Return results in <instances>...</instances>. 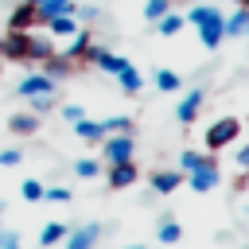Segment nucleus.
<instances>
[{"mask_svg": "<svg viewBox=\"0 0 249 249\" xmlns=\"http://www.w3.org/2000/svg\"><path fill=\"white\" fill-rule=\"evenodd\" d=\"M16 163H23V152L19 148H4L0 152V167H16Z\"/></svg>", "mask_w": 249, "mask_h": 249, "instance_id": "32", "label": "nucleus"}, {"mask_svg": "<svg viewBox=\"0 0 249 249\" xmlns=\"http://www.w3.org/2000/svg\"><path fill=\"white\" fill-rule=\"evenodd\" d=\"M43 74H47L51 82L70 78V74H74V62H70L66 54H58V51H54V54H47V58H43Z\"/></svg>", "mask_w": 249, "mask_h": 249, "instance_id": "12", "label": "nucleus"}, {"mask_svg": "<svg viewBox=\"0 0 249 249\" xmlns=\"http://www.w3.org/2000/svg\"><path fill=\"white\" fill-rule=\"evenodd\" d=\"M124 249H148V245H124Z\"/></svg>", "mask_w": 249, "mask_h": 249, "instance_id": "39", "label": "nucleus"}, {"mask_svg": "<svg viewBox=\"0 0 249 249\" xmlns=\"http://www.w3.org/2000/svg\"><path fill=\"white\" fill-rule=\"evenodd\" d=\"M66 233H70L66 222H47V226L39 230V245H43V249H54L58 241H66Z\"/></svg>", "mask_w": 249, "mask_h": 249, "instance_id": "16", "label": "nucleus"}, {"mask_svg": "<svg viewBox=\"0 0 249 249\" xmlns=\"http://www.w3.org/2000/svg\"><path fill=\"white\" fill-rule=\"evenodd\" d=\"M202 101H206V89H187V97L175 105V121H179V124H191V121L198 117Z\"/></svg>", "mask_w": 249, "mask_h": 249, "instance_id": "6", "label": "nucleus"}, {"mask_svg": "<svg viewBox=\"0 0 249 249\" xmlns=\"http://www.w3.org/2000/svg\"><path fill=\"white\" fill-rule=\"evenodd\" d=\"M74 19H89L93 23L97 19V8H74Z\"/></svg>", "mask_w": 249, "mask_h": 249, "instance_id": "36", "label": "nucleus"}, {"mask_svg": "<svg viewBox=\"0 0 249 249\" xmlns=\"http://www.w3.org/2000/svg\"><path fill=\"white\" fill-rule=\"evenodd\" d=\"M171 12V0H144V19L148 23H156L160 16H167Z\"/></svg>", "mask_w": 249, "mask_h": 249, "instance_id": "28", "label": "nucleus"}, {"mask_svg": "<svg viewBox=\"0 0 249 249\" xmlns=\"http://www.w3.org/2000/svg\"><path fill=\"white\" fill-rule=\"evenodd\" d=\"M245 35H249V27H245Z\"/></svg>", "mask_w": 249, "mask_h": 249, "instance_id": "41", "label": "nucleus"}, {"mask_svg": "<svg viewBox=\"0 0 249 249\" xmlns=\"http://www.w3.org/2000/svg\"><path fill=\"white\" fill-rule=\"evenodd\" d=\"M222 27H226V35H245V27H249V8L230 12V16L222 19Z\"/></svg>", "mask_w": 249, "mask_h": 249, "instance_id": "23", "label": "nucleus"}, {"mask_svg": "<svg viewBox=\"0 0 249 249\" xmlns=\"http://www.w3.org/2000/svg\"><path fill=\"white\" fill-rule=\"evenodd\" d=\"M0 249H19V233L16 230H0Z\"/></svg>", "mask_w": 249, "mask_h": 249, "instance_id": "33", "label": "nucleus"}, {"mask_svg": "<svg viewBox=\"0 0 249 249\" xmlns=\"http://www.w3.org/2000/svg\"><path fill=\"white\" fill-rule=\"evenodd\" d=\"M132 183H136V163H132V160L109 163V187H113V191H124V187H132Z\"/></svg>", "mask_w": 249, "mask_h": 249, "instance_id": "10", "label": "nucleus"}, {"mask_svg": "<svg viewBox=\"0 0 249 249\" xmlns=\"http://www.w3.org/2000/svg\"><path fill=\"white\" fill-rule=\"evenodd\" d=\"M35 4V16H39V23H47V19H54V16H74V0H31Z\"/></svg>", "mask_w": 249, "mask_h": 249, "instance_id": "7", "label": "nucleus"}, {"mask_svg": "<svg viewBox=\"0 0 249 249\" xmlns=\"http://www.w3.org/2000/svg\"><path fill=\"white\" fill-rule=\"evenodd\" d=\"M47 202H70V187H43Z\"/></svg>", "mask_w": 249, "mask_h": 249, "instance_id": "31", "label": "nucleus"}, {"mask_svg": "<svg viewBox=\"0 0 249 249\" xmlns=\"http://www.w3.org/2000/svg\"><path fill=\"white\" fill-rule=\"evenodd\" d=\"M8 128H12L16 136H35V132H39V117H35V113H12V117H8Z\"/></svg>", "mask_w": 249, "mask_h": 249, "instance_id": "14", "label": "nucleus"}, {"mask_svg": "<svg viewBox=\"0 0 249 249\" xmlns=\"http://www.w3.org/2000/svg\"><path fill=\"white\" fill-rule=\"evenodd\" d=\"M0 214H4V202H0Z\"/></svg>", "mask_w": 249, "mask_h": 249, "instance_id": "40", "label": "nucleus"}, {"mask_svg": "<svg viewBox=\"0 0 249 249\" xmlns=\"http://www.w3.org/2000/svg\"><path fill=\"white\" fill-rule=\"evenodd\" d=\"M35 23H39V16H35V4H31V0L16 4V12L8 16V31H31Z\"/></svg>", "mask_w": 249, "mask_h": 249, "instance_id": "8", "label": "nucleus"}, {"mask_svg": "<svg viewBox=\"0 0 249 249\" xmlns=\"http://www.w3.org/2000/svg\"><path fill=\"white\" fill-rule=\"evenodd\" d=\"M31 101V113H47V109H54V93H39V97H27Z\"/></svg>", "mask_w": 249, "mask_h": 249, "instance_id": "30", "label": "nucleus"}, {"mask_svg": "<svg viewBox=\"0 0 249 249\" xmlns=\"http://www.w3.org/2000/svg\"><path fill=\"white\" fill-rule=\"evenodd\" d=\"M19 198L23 202H43V183L39 179H23L19 183Z\"/></svg>", "mask_w": 249, "mask_h": 249, "instance_id": "27", "label": "nucleus"}, {"mask_svg": "<svg viewBox=\"0 0 249 249\" xmlns=\"http://www.w3.org/2000/svg\"><path fill=\"white\" fill-rule=\"evenodd\" d=\"M0 43H4V39H0Z\"/></svg>", "mask_w": 249, "mask_h": 249, "instance_id": "42", "label": "nucleus"}, {"mask_svg": "<svg viewBox=\"0 0 249 249\" xmlns=\"http://www.w3.org/2000/svg\"><path fill=\"white\" fill-rule=\"evenodd\" d=\"M222 19H226V16H214V19L198 23V39H202V47H206V51H218V43L226 39V27H222Z\"/></svg>", "mask_w": 249, "mask_h": 249, "instance_id": "9", "label": "nucleus"}, {"mask_svg": "<svg viewBox=\"0 0 249 249\" xmlns=\"http://www.w3.org/2000/svg\"><path fill=\"white\" fill-rule=\"evenodd\" d=\"M183 86V78L175 74V70H156V89H163V93H175Z\"/></svg>", "mask_w": 249, "mask_h": 249, "instance_id": "26", "label": "nucleus"}, {"mask_svg": "<svg viewBox=\"0 0 249 249\" xmlns=\"http://www.w3.org/2000/svg\"><path fill=\"white\" fill-rule=\"evenodd\" d=\"M237 8H249V0H237Z\"/></svg>", "mask_w": 249, "mask_h": 249, "instance_id": "38", "label": "nucleus"}, {"mask_svg": "<svg viewBox=\"0 0 249 249\" xmlns=\"http://www.w3.org/2000/svg\"><path fill=\"white\" fill-rule=\"evenodd\" d=\"M241 187H249V171H245V179H241Z\"/></svg>", "mask_w": 249, "mask_h": 249, "instance_id": "37", "label": "nucleus"}, {"mask_svg": "<svg viewBox=\"0 0 249 249\" xmlns=\"http://www.w3.org/2000/svg\"><path fill=\"white\" fill-rule=\"evenodd\" d=\"M179 237H183V226H179L175 218H163V222L156 226V241H160V245H175Z\"/></svg>", "mask_w": 249, "mask_h": 249, "instance_id": "21", "label": "nucleus"}, {"mask_svg": "<svg viewBox=\"0 0 249 249\" xmlns=\"http://www.w3.org/2000/svg\"><path fill=\"white\" fill-rule=\"evenodd\" d=\"M74 175H78V179H97V175H101V163H97L93 156H82V160H74Z\"/></svg>", "mask_w": 249, "mask_h": 249, "instance_id": "25", "label": "nucleus"}, {"mask_svg": "<svg viewBox=\"0 0 249 249\" xmlns=\"http://www.w3.org/2000/svg\"><path fill=\"white\" fill-rule=\"evenodd\" d=\"M214 163H218L214 156H206V152H191V148L179 156V171H198V167H214Z\"/></svg>", "mask_w": 249, "mask_h": 249, "instance_id": "17", "label": "nucleus"}, {"mask_svg": "<svg viewBox=\"0 0 249 249\" xmlns=\"http://www.w3.org/2000/svg\"><path fill=\"white\" fill-rule=\"evenodd\" d=\"M152 187H156V195H171L175 187H183V171L179 167H160V171H152Z\"/></svg>", "mask_w": 249, "mask_h": 249, "instance_id": "11", "label": "nucleus"}, {"mask_svg": "<svg viewBox=\"0 0 249 249\" xmlns=\"http://www.w3.org/2000/svg\"><path fill=\"white\" fill-rule=\"evenodd\" d=\"M47 31H51L54 39H70V35L78 31V19H74V16H54V19H47Z\"/></svg>", "mask_w": 249, "mask_h": 249, "instance_id": "18", "label": "nucleus"}, {"mask_svg": "<svg viewBox=\"0 0 249 249\" xmlns=\"http://www.w3.org/2000/svg\"><path fill=\"white\" fill-rule=\"evenodd\" d=\"M237 132H241V121H237V117H218V121L206 128V148H210V152H218V148L233 144V140H237Z\"/></svg>", "mask_w": 249, "mask_h": 249, "instance_id": "1", "label": "nucleus"}, {"mask_svg": "<svg viewBox=\"0 0 249 249\" xmlns=\"http://www.w3.org/2000/svg\"><path fill=\"white\" fill-rule=\"evenodd\" d=\"M179 31H183V16H179V12H167V16L156 19V35L171 39V35H179Z\"/></svg>", "mask_w": 249, "mask_h": 249, "instance_id": "22", "label": "nucleus"}, {"mask_svg": "<svg viewBox=\"0 0 249 249\" xmlns=\"http://www.w3.org/2000/svg\"><path fill=\"white\" fill-rule=\"evenodd\" d=\"M101 156H105L109 163L132 160V132H113V136H105V140H101Z\"/></svg>", "mask_w": 249, "mask_h": 249, "instance_id": "2", "label": "nucleus"}, {"mask_svg": "<svg viewBox=\"0 0 249 249\" xmlns=\"http://www.w3.org/2000/svg\"><path fill=\"white\" fill-rule=\"evenodd\" d=\"M117 82H121V93H140V89H144V78H140V70H136L132 62L117 74Z\"/></svg>", "mask_w": 249, "mask_h": 249, "instance_id": "20", "label": "nucleus"}, {"mask_svg": "<svg viewBox=\"0 0 249 249\" xmlns=\"http://www.w3.org/2000/svg\"><path fill=\"white\" fill-rule=\"evenodd\" d=\"M16 93H19V97H39V93H54V82H51V78H47L43 70H31V74H23V78H19Z\"/></svg>", "mask_w": 249, "mask_h": 249, "instance_id": "3", "label": "nucleus"}, {"mask_svg": "<svg viewBox=\"0 0 249 249\" xmlns=\"http://www.w3.org/2000/svg\"><path fill=\"white\" fill-rule=\"evenodd\" d=\"M86 47H89V27H78V31L70 35V47H66L62 54H66L70 62H78V58L86 54Z\"/></svg>", "mask_w": 249, "mask_h": 249, "instance_id": "19", "label": "nucleus"}, {"mask_svg": "<svg viewBox=\"0 0 249 249\" xmlns=\"http://www.w3.org/2000/svg\"><path fill=\"white\" fill-rule=\"evenodd\" d=\"M214 16H222V12L214 8V4H195V8H191V12L183 16V23H195V27H198V23H206V19H214Z\"/></svg>", "mask_w": 249, "mask_h": 249, "instance_id": "24", "label": "nucleus"}, {"mask_svg": "<svg viewBox=\"0 0 249 249\" xmlns=\"http://www.w3.org/2000/svg\"><path fill=\"white\" fill-rule=\"evenodd\" d=\"M47 54H54V43L47 35H31L27 31V62H43Z\"/></svg>", "mask_w": 249, "mask_h": 249, "instance_id": "13", "label": "nucleus"}, {"mask_svg": "<svg viewBox=\"0 0 249 249\" xmlns=\"http://www.w3.org/2000/svg\"><path fill=\"white\" fill-rule=\"evenodd\" d=\"M82 117H86V109H82V105H62V121H70V124H74V121H82Z\"/></svg>", "mask_w": 249, "mask_h": 249, "instance_id": "34", "label": "nucleus"}, {"mask_svg": "<svg viewBox=\"0 0 249 249\" xmlns=\"http://www.w3.org/2000/svg\"><path fill=\"white\" fill-rule=\"evenodd\" d=\"M233 163H237L241 171H249V144H245V148H237V156H233Z\"/></svg>", "mask_w": 249, "mask_h": 249, "instance_id": "35", "label": "nucleus"}, {"mask_svg": "<svg viewBox=\"0 0 249 249\" xmlns=\"http://www.w3.org/2000/svg\"><path fill=\"white\" fill-rule=\"evenodd\" d=\"M101 128H105V136H113V132H132V117H109V121H101Z\"/></svg>", "mask_w": 249, "mask_h": 249, "instance_id": "29", "label": "nucleus"}, {"mask_svg": "<svg viewBox=\"0 0 249 249\" xmlns=\"http://www.w3.org/2000/svg\"><path fill=\"white\" fill-rule=\"evenodd\" d=\"M74 136H78V140H89V144H101V140H105V128H101V121L82 117V121H74Z\"/></svg>", "mask_w": 249, "mask_h": 249, "instance_id": "15", "label": "nucleus"}, {"mask_svg": "<svg viewBox=\"0 0 249 249\" xmlns=\"http://www.w3.org/2000/svg\"><path fill=\"white\" fill-rule=\"evenodd\" d=\"M97 237H101V226H97V222L74 226V230L66 233V249H93V245H97Z\"/></svg>", "mask_w": 249, "mask_h": 249, "instance_id": "5", "label": "nucleus"}, {"mask_svg": "<svg viewBox=\"0 0 249 249\" xmlns=\"http://www.w3.org/2000/svg\"><path fill=\"white\" fill-rule=\"evenodd\" d=\"M222 183V171H218V163L214 167H198V171H187V187L195 191V195H206V191H214Z\"/></svg>", "mask_w": 249, "mask_h": 249, "instance_id": "4", "label": "nucleus"}]
</instances>
